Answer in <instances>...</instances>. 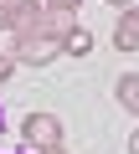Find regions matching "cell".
<instances>
[{
  "label": "cell",
  "instance_id": "obj_1",
  "mask_svg": "<svg viewBox=\"0 0 139 154\" xmlns=\"http://www.w3.org/2000/svg\"><path fill=\"white\" fill-rule=\"evenodd\" d=\"M21 134H26V149H57L62 144V118L46 113V108H36V113L21 118Z\"/></svg>",
  "mask_w": 139,
  "mask_h": 154
},
{
  "label": "cell",
  "instance_id": "obj_2",
  "mask_svg": "<svg viewBox=\"0 0 139 154\" xmlns=\"http://www.w3.org/2000/svg\"><path fill=\"white\" fill-rule=\"evenodd\" d=\"M11 57H16L21 67H46V62H57V57H62V41H52V36L31 31V36H16Z\"/></svg>",
  "mask_w": 139,
  "mask_h": 154
},
{
  "label": "cell",
  "instance_id": "obj_3",
  "mask_svg": "<svg viewBox=\"0 0 139 154\" xmlns=\"http://www.w3.org/2000/svg\"><path fill=\"white\" fill-rule=\"evenodd\" d=\"M41 11H46V0H16V5L5 11L11 16V36H31L41 26Z\"/></svg>",
  "mask_w": 139,
  "mask_h": 154
},
{
  "label": "cell",
  "instance_id": "obj_4",
  "mask_svg": "<svg viewBox=\"0 0 139 154\" xmlns=\"http://www.w3.org/2000/svg\"><path fill=\"white\" fill-rule=\"evenodd\" d=\"M36 31H41V36H52V41H67V36L77 31V16H72V11H52V5H46Z\"/></svg>",
  "mask_w": 139,
  "mask_h": 154
},
{
  "label": "cell",
  "instance_id": "obj_5",
  "mask_svg": "<svg viewBox=\"0 0 139 154\" xmlns=\"http://www.w3.org/2000/svg\"><path fill=\"white\" fill-rule=\"evenodd\" d=\"M113 46H118V51H139V5H129V11L118 16V26H113Z\"/></svg>",
  "mask_w": 139,
  "mask_h": 154
},
{
  "label": "cell",
  "instance_id": "obj_6",
  "mask_svg": "<svg viewBox=\"0 0 139 154\" xmlns=\"http://www.w3.org/2000/svg\"><path fill=\"white\" fill-rule=\"evenodd\" d=\"M113 98L124 113H139V72H124L118 82H113Z\"/></svg>",
  "mask_w": 139,
  "mask_h": 154
},
{
  "label": "cell",
  "instance_id": "obj_7",
  "mask_svg": "<svg viewBox=\"0 0 139 154\" xmlns=\"http://www.w3.org/2000/svg\"><path fill=\"white\" fill-rule=\"evenodd\" d=\"M62 51H67V57H88V51H93V31H88V26H77L72 36L62 41Z\"/></svg>",
  "mask_w": 139,
  "mask_h": 154
},
{
  "label": "cell",
  "instance_id": "obj_8",
  "mask_svg": "<svg viewBox=\"0 0 139 154\" xmlns=\"http://www.w3.org/2000/svg\"><path fill=\"white\" fill-rule=\"evenodd\" d=\"M16 67H21V62H16L11 51H0V82H11V77H16Z\"/></svg>",
  "mask_w": 139,
  "mask_h": 154
},
{
  "label": "cell",
  "instance_id": "obj_9",
  "mask_svg": "<svg viewBox=\"0 0 139 154\" xmlns=\"http://www.w3.org/2000/svg\"><path fill=\"white\" fill-rule=\"evenodd\" d=\"M46 5H52V11H72V16H77V5H83V0H46Z\"/></svg>",
  "mask_w": 139,
  "mask_h": 154
},
{
  "label": "cell",
  "instance_id": "obj_10",
  "mask_svg": "<svg viewBox=\"0 0 139 154\" xmlns=\"http://www.w3.org/2000/svg\"><path fill=\"white\" fill-rule=\"evenodd\" d=\"M129 154H139V128H134V134H129Z\"/></svg>",
  "mask_w": 139,
  "mask_h": 154
},
{
  "label": "cell",
  "instance_id": "obj_11",
  "mask_svg": "<svg viewBox=\"0 0 139 154\" xmlns=\"http://www.w3.org/2000/svg\"><path fill=\"white\" fill-rule=\"evenodd\" d=\"M108 5H118V11H129V5H134V0H108Z\"/></svg>",
  "mask_w": 139,
  "mask_h": 154
},
{
  "label": "cell",
  "instance_id": "obj_12",
  "mask_svg": "<svg viewBox=\"0 0 139 154\" xmlns=\"http://www.w3.org/2000/svg\"><path fill=\"white\" fill-rule=\"evenodd\" d=\"M0 31H11V16H5V11H0Z\"/></svg>",
  "mask_w": 139,
  "mask_h": 154
},
{
  "label": "cell",
  "instance_id": "obj_13",
  "mask_svg": "<svg viewBox=\"0 0 139 154\" xmlns=\"http://www.w3.org/2000/svg\"><path fill=\"white\" fill-rule=\"evenodd\" d=\"M41 154H67V149H62V144H57V149H41Z\"/></svg>",
  "mask_w": 139,
  "mask_h": 154
},
{
  "label": "cell",
  "instance_id": "obj_14",
  "mask_svg": "<svg viewBox=\"0 0 139 154\" xmlns=\"http://www.w3.org/2000/svg\"><path fill=\"white\" fill-rule=\"evenodd\" d=\"M11 5H16V0H0V11H11Z\"/></svg>",
  "mask_w": 139,
  "mask_h": 154
}]
</instances>
